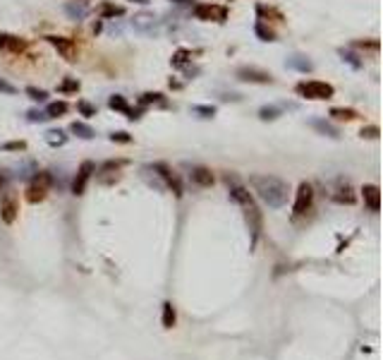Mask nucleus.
<instances>
[{"label":"nucleus","instance_id":"1","mask_svg":"<svg viewBox=\"0 0 383 360\" xmlns=\"http://www.w3.org/2000/svg\"><path fill=\"white\" fill-rule=\"evenodd\" d=\"M249 185L259 195L263 204H268L271 209H280L288 202V183H283L276 175H249Z\"/></svg>","mask_w":383,"mask_h":360},{"label":"nucleus","instance_id":"2","mask_svg":"<svg viewBox=\"0 0 383 360\" xmlns=\"http://www.w3.org/2000/svg\"><path fill=\"white\" fill-rule=\"evenodd\" d=\"M230 197H232L235 202L245 209L247 226H249L252 238H254V243H256V238H259V233H261V211H259V206L254 204L252 195H249L247 188H242V185H232V190H230Z\"/></svg>","mask_w":383,"mask_h":360},{"label":"nucleus","instance_id":"3","mask_svg":"<svg viewBox=\"0 0 383 360\" xmlns=\"http://www.w3.org/2000/svg\"><path fill=\"white\" fill-rule=\"evenodd\" d=\"M297 94L306 96V99H314V101H326V99H333L336 89H333L328 82H316V79H311V82H299V84H297Z\"/></svg>","mask_w":383,"mask_h":360},{"label":"nucleus","instance_id":"4","mask_svg":"<svg viewBox=\"0 0 383 360\" xmlns=\"http://www.w3.org/2000/svg\"><path fill=\"white\" fill-rule=\"evenodd\" d=\"M53 185V178H50V173H36L34 178H31V185L27 188V200L31 204L36 202H43L48 195V190Z\"/></svg>","mask_w":383,"mask_h":360},{"label":"nucleus","instance_id":"5","mask_svg":"<svg viewBox=\"0 0 383 360\" xmlns=\"http://www.w3.org/2000/svg\"><path fill=\"white\" fill-rule=\"evenodd\" d=\"M132 27H134V32H139V34L156 36V34H158V27H161V19L153 15V12H139V15L132 17Z\"/></svg>","mask_w":383,"mask_h":360},{"label":"nucleus","instance_id":"6","mask_svg":"<svg viewBox=\"0 0 383 360\" xmlns=\"http://www.w3.org/2000/svg\"><path fill=\"white\" fill-rule=\"evenodd\" d=\"M194 17L201 22H218L220 24L228 19V7H223V5H197Z\"/></svg>","mask_w":383,"mask_h":360},{"label":"nucleus","instance_id":"7","mask_svg":"<svg viewBox=\"0 0 383 360\" xmlns=\"http://www.w3.org/2000/svg\"><path fill=\"white\" fill-rule=\"evenodd\" d=\"M311 202H314V190L309 183H302L297 188V197H295V204H292V214L295 216H302L311 209Z\"/></svg>","mask_w":383,"mask_h":360},{"label":"nucleus","instance_id":"8","mask_svg":"<svg viewBox=\"0 0 383 360\" xmlns=\"http://www.w3.org/2000/svg\"><path fill=\"white\" fill-rule=\"evenodd\" d=\"M151 171L163 180V188H168V190H172L177 197L182 195V183H180V178L175 175V173L170 171L168 166H163V163H156V166H151Z\"/></svg>","mask_w":383,"mask_h":360},{"label":"nucleus","instance_id":"9","mask_svg":"<svg viewBox=\"0 0 383 360\" xmlns=\"http://www.w3.org/2000/svg\"><path fill=\"white\" fill-rule=\"evenodd\" d=\"M17 214H19V202H17L15 192H5L0 200V219L5 223H15Z\"/></svg>","mask_w":383,"mask_h":360},{"label":"nucleus","instance_id":"10","mask_svg":"<svg viewBox=\"0 0 383 360\" xmlns=\"http://www.w3.org/2000/svg\"><path fill=\"white\" fill-rule=\"evenodd\" d=\"M237 79L240 82H252V84H271L273 82L271 72L259 70V67H240L237 70Z\"/></svg>","mask_w":383,"mask_h":360},{"label":"nucleus","instance_id":"11","mask_svg":"<svg viewBox=\"0 0 383 360\" xmlns=\"http://www.w3.org/2000/svg\"><path fill=\"white\" fill-rule=\"evenodd\" d=\"M48 44L58 48V53H60L65 60H70V63H75V60H77L75 41H70V39H65V36H48Z\"/></svg>","mask_w":383,"mask_h":360},{"label":"nucleus","instance_id":"12","mask_svg":"<svg viewBox=\"0 0 383 360\" xmlns=\"http://www.w3.org/2000/svg\"><path fill=\"white\" fill-rule=\"evenodd\" d=\"M93 171H96V166H93L91 161H84V163L79 166L75 180H72V192H75V195H82V192L86 190V183H89V178H91Z\"/></svg>","mask_w":383,"mask_h":360},{"label":"nucleus","instance_id":"13","mask_svg":"<svg viewBox=\"0 0 383 360\" xmlns=\"http://www.w3.org/2000/svg\"><path fill=\"white\" fill-rule=\"evenodd\" d=\"M65 15L70 19H75V22H82L84 17L89 15V2L86 0H70L65 5Z\"/></svg>","mask_w":383,"mask_h":360},{"label":"nucleus","instance_id":"14","mask_svg":"<svg viewBox=\"0 0 383 360\" xmlns=\"http://www.w3.org/2000/svg\"><path fill=\"white\" fill-rule=\"evenodd\" d=\"M362 197H364V204H367L371 211H379L381 209V190L376 185H364L362 188Z\"/></svg>","mask_w":383,"mask_h":360},{"label":"nucleus","instance_id":"15","mask_svg":"<svg viewBox=\"0 0 383 360\" xmlns=\"http://www.w3.org/2000/svg\"><path fill=\"white\" fill-rule=\"evenodd\" d=\"M0 48L10 53H22L27 48V41H22L19 36H12V34H0Z\"/></svg>","mask_w":383,"mask_h":360},{"label":"nucleus","instance_id":"16","mask_svg":"<svg viewBox=\"0 0 383 360\" xmlns=\"http://www.w3.org/2000/svg\"><path fill=\"white\" fill-rule=\"evenodd\" d=\"M285 67H290V70H297V72H311L314 70V63L304 58V55H290L288 60H285Z\"/></svg>","mask_w":383,"mask_h":360},{"label":"nucleus","instance_id":"17","mask_svg":"<svg viewBox=\"0 0 383 360\" xmlns=\"http://www.w3.org/2000/svg\"><path fill=\"white\" fill-rule=\"evenodd\" d=\"M192 180L201 188H209V185H213V173L204 166H197V168H192Z\"/></svg>","mask_w":383,"mask_h":360},{"label":"nucleus","instance_id":"18","mask_svg":"<svg viewBox=\"0 0 383 360\" xmlns=\"http://www.w3.org/2000/svg\"><path fill=\"white\" fill-rule=\"evenodd\" d=\"M309 125L314 127L316 132H321V135H326V137H333V140H338V137H340V130H338L336 125H331L328 120H319V118H316V120H311Z\"/></svg>","mask_w":383,"mask_h":360},{"label":"nucleus","instance_id":"19","mask_svg":"<svg viewBox=\"0 0 383 360\" xmlns=\"http://www.w3.org/2000/svg\"><path fill=\"white\" fill-rule=\"evenodd\" d=\"M175 322H177V312H175L172 303H163V314H161V324H163V329H172L175 327Z\"/></svg>","mask_w":383,"mask_h":360},{"label":"nucleus","instance_id":"20","mask_svg":"<svg viewBox=\"0 0 383 360\" xmlns=\"http://www.w3.org/2000/svg\"><path fill=\"white\" fill-rule=\"evenodd\" d=\"M70 132H75L77 137H82V140H91V137H96L93 127L86 125V123H79V120H75V123L70 125Z\"/></svg>","mask_w":383,"mask_h":360},{"label":"nucleus","instance_id":"21","mask_svg":"<svg viewBox=\"0 0 383 360\" xmlns=\"http://www.w3.org/2000/svg\"><path fill=\"white\" fill-rule=\"evenodd\" d=\"M46 142L50 147H62L65 142H67V135L62 132V130H48L46 132Z\"/></svg>","mask_w":383,"mask_h":360},{"label":"nucleus","instance_id":"22","mask_svg":"<svg viewBox=\"0 0 383 360\" xmlns=\"http://www.w3.org/2000/svg\"><path fill=\"white\" fill-rule=\"evenodd\" d=\"M254 32H256V36H259L261 41H276V32H273V29H268L261 19L254 24Z\"/></svg>","mask_w":383,"mask_h":360},{"label":"nucleus","instance_id":"23","mask_svg":"<svg viewBox=\"0 0 383 360\" xmlns=\"http://www.w3.org/2000/svg\"><path fill=\"white\" fill-rule=\"evenodd\" d=\"M67 108H70V106H67L65 101H53V103L48 106L46 115H48V118H60V115H65V113H67Z\"/></svg>","mask_w":383,"mask_h":360},{"label":"nucleus","instance_id":"24","mask_svg":"<svg viewBox=\"0 0 383 360\" xmlns=\"http://www.w3.org/2000/svg\"><path fill=\"white\" fill-rule=\"evenodd\" d=\"M333 200H336V202H345V204H352L354 202V192H352V188H350V185H345V188H340L336 192V195H333Z\"/></svg>","mask_w":383,"mask_h":360},{"label":"nucleus","instance_id":"25","mask_svg":"<svg viewBox=\"0 0 383 360\" xmlns=\"http://www.w3.org/2000/svg\"><path fill=\"white\" fill-rule=\"evenodd\" d=\"M331 118H336V120H354L357 118V113L352 108H331Z\"/></svg>","mask_w":383,"mask_h":360},{"label":"nucleus","instance_id":"26","mask_svg":"<svg viewBox=\"0 0 383 360\" xmlns=\"http://www.w3.org/2000/svg\"><path fill=\"white\" fill-rule=\"evenodd\" d=\"M108 106H110L113 110H120V113H125V110L129 108V106H127V101H125V96H120V94L110 96V99H108Z\"/></svg>","mask_w":383,"mask_h":360},{"label":"nucleus","instance_id":"27","mask_svg":"<svg viewBox=\"0 0 383 360\" xmlns=\"http://www.w3.org/2000/svg\"><path fill=\"white\" fill-rule=\"evenodd\" d=\"M278 115H280V108H278V106H263V108L259 110L261 120H276Z\"/></svg>","mask_w":383,"mask_h":360},{"label":"nucleus","instance_id":"28","mask_svg":"<svg viewBox=\"0 0 383 360\" xmlns=\"http://www.w3.org/2000/svg\"><path fill=\"white\" fill-rule=\"evenodd\" d=\"M338 53H340V58H342L345 63H350V65H352L354 70H359V67H362V60H357V55H354V53H350V51H345V48H340Z\"/></svg>","mask_w":383,"mask_h":360},{"label":"nucleus","instance_id":"29","mask_svg":"<svg viewBox=\"0 0 383 360\" xmlns=\"http://www.w3.org/2000/svg\"><path fill=\"white\" fill-rule=\"evenodd\" d=\"M125 15V10L123 7H115V5H103L101 7V17H123Z\"/></svg>","mask_w":383,"mask_h":360},{"label":"nucleus","instance_id":"30","mask_svg":"<svg viewBox=\"0 0 383 360\" xmlns=\"http://www.w3.org/2000/svg\"><path fill=\"white\" fill-rule=\"evenodd\" d=\"M192 113H194V115H199V118H213L215 108H213V106H192Z\"/></svg>","mask_w":383,"mask_h":360},{"label":"nucleus","instance_id":"31","mask_svg":"<svg viewBox=\"0 0 383 360\" xmlns=\"http://www.w3.org/2000/svg\"><path fill=\"white\" fill-rule=\"evenodd\" d=\"M27 96H29V99H34V101H46V99H48V92L39 89V87H27Z\"/></svg>","mask_w":383,"mask_h":360},{"label":"nucleus","instance_id":"32","mask_svg":"<svg viewBox=\"0 0 383 360\" xmlns=\"http://www.w3.org/2000/svg\"><path fill=\"white\" fill-rule=\"evenodd\" d=\"M256 12H259L261 17H276L278 22H283V19H285V17L280 15L278 10H273V7H266V5H259V7H256Z\"/></svg>","mask_w":383,"mask_h":360},{"label":"nucleus","instance_id":"33","mask_svg":"<svg viewBox=\"0 0 383 360\" xmlns=\"http://www.w3.org/2000/svg\"><path fill=\"white\" fill-rule=\"evenodd\" d=\"M77 110H79L82 115H86V118H93V115H96V106H91L89 101H79V103H77Z\"/></svg>","mask_w":383,"mask_h":360},{"label":"nucleus","instance_id":"34","mask_svg":"<svg viewBox=\"0 0 383 360\" xmlns=\"http://www.w3.org/2000/svg\"><path fill=\"white\" fill-rule=\"evenodd\" d=\"M27 120H29V123H46L48 120V115L46 113H41V110H29V113H27Z\"/></svg>","mask_w":383,"mask_h":360},{"label":"nucleus","instance_id":"35","mask_svg":"<svg viewBox=\"0 0 383 360\" xmlns=\"http://www.w3.org/2000/svg\"><path fill=\"white\" fill-rule=\"evenodd\" d=\"M161 101H163V99H161V94H156V92H153V94H141V99H139L141 106H146V103H161Z\"/></svg>","mask_w":383,"mask_h":360},{"label":"nucleus","instance_id":"36","mask_svg":"<svg viewBox=\"0 0 383 360\" xmlns=\"http://www.w3.org/2000/svg\"><path fill=\"white\" fill-rule=\"evenodd\" d=\"M58 89H60V92H77V89H79V82H77V79H65Z\"/></svg>","mask_w":383,"mask_h":360},{"label":"nucleus","instance_id":"37","mask_svg":"<svg viewBox=\"0 0 383 360\" xmlns=\"http://www.w3.org/2000/svg\"><path fill=\"white\" fill-rule=\"evenodd\" d=\"M24 147H27L24 142H7V144H2V149H5V152H22Z\"/></svg>","mask_w":383,"mask_h":360},{"label":"nucleus","instance_id":"38","mask_svg":"<svg viewBox=\"0 0 383 360\" xmlns=\"http://www.w3.org/2000/svg\"><path fill=\"white\" fill-rule=\"evenodd\" d=\"M0 92H2V94H15L17 89H15V87H12V84H10V82H5V79H0Z\"/></svg>","mask_w":383,"mask_h":360},{"label":"nucleus","instance_id":"39","mask_svg":"<svg viewBox=\"0 0 383 360\" xmlns=\"http://www.w3.org/2000/svg\"><path fill=\"white\" fill-rule=\"evenodd\" d=\"M110 140H113V142H132V137H129L127 132H113V135H110Z\"/></svg>","mask_w":383,"mask_h":360},{"label":"nucleus","instance_id":"40","mask_svg":"<svg viewBox=\"0 0 383 360\" xmlns=\"http://www.w3.org/2000/svg\"><path fill=\"white\" fill-rule=\"evenodd\" d=\"M184 60H187V51H180V53H177V55L172 58V65H175V67H180V65H182Z\"/></svg>","mask_w":383,"mask_h":360},{"label":"nucleus","instance_id":"41","mask_svg":"<svg viewBox=\"0 0 383 360\" xmlns=\"http://www.w3.org/2000/svg\"><path fill=\"white\" fill-rule=\"evenodd\" d=\"M362 137H379V127H364Z\"/></svg>","mask_w":383,"mask_h":360},{"label":"nucleus","instance_id":"42","mask_svg":"<svg viewBox=\"0 0 383 360\" xmlns=\"http://www.w3.org/2000/svg\"><path fill=\"white\" fill-rule=\"evenodd\" d=\"M170 2H177V5H184V2H192V0H170Z\"/></svg>","mask_w":383,"mask_h":360},{"label":"nucleus","instance_id":"43","mask_svg":"<svg viewBox=\"0 0 383 360\" xmlns=\"http://www.w3.org/2000/svg\"><path fill=\"white\" fill-rule=\"evenodd\" d=\"M132 2H149V0H132Z\"/></svg>","mask_w":383,"mask_h":360},{"label":"nucleus","instance_id":"44","mask_svg":"<svg viewBox=\"0 0 383 360\" xmlns=\"http://www.w3.org/2000/svg\"><path fill=\"white\" fill-rule=\"evenodd\" d=\"M0 185H2V175H0Z\"/></svg>","mask_w":383,"mask_h":360}]
</instances>
